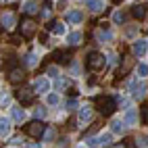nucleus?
Returning <instances> with one entry per match:
<instances>
[{"label": "nucleus", "mask_w": 148, "mask_h": 148, "mask_svg": "<svg viewBox=\"0 0 148 148\" xmlns=\"http://www.w3.org/2000/svg\"><path fill=\"white\" fill-rule=\"evenodd\" d=\"M111 38H113V32L111 29H104V25H102V29L98 32V42L104 44V40H111Z\"/></svg>", "instance_id": "f3484780"}, {"label": "nucleus", "mask_w": 148, "mask_h": 148, "mask_svg": "<svg viewBox=\"0 0 148 148\" xmlns=\"http://www.w3.org/2000/svg\"><path fill=\"white\" fill-rule=\"evenodd\" d=\"M82 32H73V34H69V44L71 46H79L82 44Z\"/></svg>", "instance_id": "dca6fc26"}, {"label": "nucleus", "mask_w": 148, "mask_h": 148, "mask_svg": "<svg viewBox=\"0 0 148 148\" xmlns=\"http://www.w3.org/2000/svg\"><path fill=\"white\" fill-rule=\"evenodd\" d=\"M21 34H23L25 38H32V36L36 34V23H34V21H23V23H21Z\"/></svg>", "instance_id": "423d86ee"}, {"label": "nucleus", "mask_w": 148, "mask_h": 148, "mask_svg": "<svg viewBox=\"0 0 148 148\" xmlns=\"http://www.w3.org/2000/svg\"><path fill=\"white\" fill-rule=\"evenodd\" d=\"M46 102L50 104V106H56L58 102H61V96H58L56 92H54V94H48V98H46Z\"/></svg>", "instance_id": "4be33fe9"}, {"label": "nucleus", "mask_w": 148, "mask_h": 148, "mask_svg": "<svg viewBox=\"0 0 148 148\" xmlns=\"http://www.w3.org/2000/svg\"><path fill=\"white\" fill-rule=\"evenodd\" d=\"M88 8L92 13H100L104 8V0H88Z\"/></svg>", "instance_id": "9b49d317"}, {"label": "nucleus", "mask_w": 148, "mask_h": 148, "mask_svg": "<svg viewBox=\"0 0 148 148\" xmlns=\"http://www.w3.org/2000/svg\"><path fill=\"white\" fill-rule=\"evenodd\" d=\"M123 121H125L127 125H134V123L138 121V111H136V108H127V113H125V117H123Z\"/></svg>", "instance_id": "9d476101"}, {"label": "nucleus", "mask_w": 148, "mask_h": 148, "mask_svg": "<svg viewBox=\"0 0 148 148\" xmlns=\"http://www.w3.org/2000/svg\"><path fill=\"white\" fill-rule=\"evenodd\" d=\"M115 148H121V146H115Z\"/></svg>", "instance_id": "f704fd0d"}, {"label": "nucleus", "mask_w": 148, "mask_h": 148, "mask_svg": "<svg viewBox=\"0 0 148 148\" xmlns=\"http://www.w3.org/2000/svg\"><path fill=\"white\" fill-rule=\"evenodd\" d=\"M50 32L56 34V36H63V34H65V25H63V23H52V25H50Z\"/></svg>", "instance_id": "412c9836"}, {"label": "nucleus", "mask_w": 148, "mask_h": 148, "mask_svg": "<svg viewBox=\"0 0 148 148\" xmlns=\"http://www.w3.org/2000/svg\"><path fill=\"white\" fill-rule=\"evenodd\" d=\"M32 148H42V146H38V144H36V146H32Z\"/></svg>", "instance_id": "72a5a7b5"}, {"label": "nucleus", "mask_w": 148, "mask_h": 148, "mask_svg": "<svg viewBox=\"0 0 148 148\" xmlns=\"http://www.w3.org/2000/svg\"><path fill=\"white\" fill-rule=\"evenodd\" d=\"M13 121H17V123L25 121V111L23 108H13Z\"/></svg>", "instance_id": "a211bd4d"}, {"label": "nucleus", "mask_w": 148, "mask_h": 148, "mask_svg": "<svg viewBox=\"0 0 148 148\" xmlns=\"http://www.w3.org/2000/svg\"><path fill=\"white\" fill-rule=\"evenodd\" d=\"M136 140H125V148H136Z\"/></svg>", "instance_id": "473e14b6"}, {"label": "nucleus", "mask_w": 148, "mask_h": 148, "mask_svg": "<svg viewBox=\"0 0 148 148\" xmlns=\"http://www.w3.org/2000/svg\"><path fill=\"white\" fill-rule=\"evenodd\" d=\"M34 88H36L38 94H46V92H50V82H48L46 77H38L36 84H34Z\"/></svg>", "instance_id": "20e7f679"}, {"label": "nucleus", "mask_w": 148, "mask_h": 148, "mask_svg": "<svg viewBox=\"0 0 148 148\" xmlns=\"http://www.w3.org/2000/svg\"><path fill=\"white\" fill-rule=\"evenodd\" d=\"M132 15H134L136 19H144V15H146V8H144V6H134Z\"/></svg>", "instance_id": "b1692460"}, {"label": "nucleus", "mask_w": 148, "mask_h": 148, "mask_svg": "<svg viewBox=\"0 0 148 148\" xmlns=\"http://www.w3.org/2000/svg\"><path fill=\"white\" fill-rule=\"evenodd\" d=\"M34 96H36V92H32V90H21L17 94V98H19V102H21V104H32L34 102Z\"/></svg>", "instance_id": "39448f33"}, {"label": "nucleus", "mask_w": 148, "mask_h": 148, "mask_svg": "<svg viewBox=\"0 0 148 148\" xmlns=\"http://www.w3.org/2000/svg\"><path fill=\"white\" fill-rule=\"evenodd\" d=\"M96 104H98V111H100L102 115H111L117 108V98H113V96H100L96 100Z\"/></svg>", "instance_id": "f257e3e1"}, {"label": "nucleus", "mask_w": 148, "mask_h": 148, "mask_svg": "<svg viewBox=\"0 0 148 148\" xmlns=\"http://www.w3.org/2000/svg\"><path fill=\"white\" fill-rule=\"evenodd\" d=\"M34 117H36V119H44V117H46V111H44L42 106H38L36 111H34Z\"/></svg>", "instance_id": "cd10ccee"}, {"label": "nucleus", "mask_w": 148, "mask_h": 148, "mask_svg": "<svg viewBox=\"0 0 148 148\" xmlns=\"http://www.w3.org/2000/svg\"><path fill=\"white\" fill-rule=\"evenodd\" d=\"M123 19H125V17H123L121 11H117V13L113 15V21H115V23H123Z\"/></svg>", "instance_id": "c85d7f7f"}, {"label": "nucleus", "mask_w": 148, "mask_h": 148, "mask_svg": "<svg viewBox=\"0 0 148 148\" xmlns=\"http://www.w3.org/2000/svg\"><path fill=\"white\" fill-rule=\"evenodd\" d=\"M65 86H67V82H65V79H56V84H54V88H56V90H63Z\"/></svg>", "instance_id": "2f4dec72"}, {"label": "nucleus", "mask_w": 148, "mask_h": 148, "mask_svg": "<svg viewBox=\"0 0 148 148\" xmlns=\"http://www.w3.org/2000/svg\"><path fill=\"white\" fill-rule=\"evenodd\" d=\"M67 21L71 23V25L82 23V21H84V13H82V11H69V13H67Z\"/></svg>", "instance_id": "6e6552de"}, {"label": "nucleus", "mask_w": 148, "mask_h": 148, "mask_svg": "<svg viewBox=\"0 0 148 148\" xmlns=\"http://www.w3.org/2000/svg\"><path fill=\"white\" fill-rule=\"evenodd\" d=\"M48 75H50V77H54V79H58V77H61V73H58V67H48V71H46Z\"/></svg>", "instance_id": "a878e982"}, {"label": "nucleus", "mask_w": 148, "mask_h": 148, "mask_svg": "<svg viewBox=\"0 0 148 148\" xmlns=\"http://www.w3.org/2000/svg\"><path fill=\"white\" fill-rule=\"evenodd\" d=\"M88 67L92 69V71H98V69L104 67V56L100 52H90L88 54Z\"/></svg>", "instance_id": "f03ea898"}, {"label": "nucleus", "mask_w": 148, "mask_h": 148, "mask_svg": "<svg viewBox=\"0 0 148 148\" xmlns=\"http://www.w3.org/2000/svg\"><path fill=\"white\" fill-rule=\"evenodd\" d=\"M2 27H6V29L15 27V15L13 13H2Z\"/></svg>", "instance_id": "f8f14e48"}, {"label": "nucleus", "mask_w": 148, "mask_h": 148, "mask_svg": "<svg viewBox=\"0 0 148 148\" xmlns=\"http://www.w3.org/2000/svg\"><path fill=\"white\" fill-rule=\"evenodd\" d=\"M0 134H2V138H6L8 134H11V119L2 117V121H0Z\"/></svg>", "instance_id": "4468645a"}, {"label": "nucleus", "mask_w": 148, "mask_h": 148, "mask_svg": "<svg viewBox=\"0 0 148 148\" xmlns=\"http://www.w3.org/2000/svg\"><path fill=\"white\" fill-rule=\"evenodd\" d=\"M8 79H11V84H19L23 79V71H19V69H15V71L11 73V77H8Z\"/></svg>", "instance_id": "aec40b11"}, {"label": "nucleus", "mask_w": 148, "mask_h": 148, "mask_svg": "<svg viewBox=\"0 0 148 148\" xmlns=\"http://www.w3.org/2000/svg\"><path fill=\"white\" fill-rule=\"evenodd\" d=\"M23 11H25L27 15H34V13H38V2H36V0H27V2L23 4Z\"/></svg>", "instance_id": "2eb2a0df"}, {"label": "nucleus", "mask_w": 148, "mask_h": 148, "mask_svg": "<svg viewBox=\"0 0 148 148\" xmlns=\"http://www.w3.org/2000/svg\"><path fill=\"white\" fill-rule=\"evenodd\" d=\"M125 125H127V123H125L123 119H117V121L111 123V132H113V134H123V132H125Z\"/></svg>", "instance_id": "ddd939ff"}, {"label": "nucleus", "mask_w": 148, "mask_h": 148, "mask_svg": "<svg viewBox=\"0 0 148 148\" xmlns=\"http://www.w3.org/2000/svg\"><path fill=\"white\" fill-rule=\"evenodd\" d=\"M142 121L148 125V104H144V106H142Z\"/></svg>", "instance_id": "c756f323"}, {"label": "nucleus", "mask_w": 148, "mask_h": 148, "mask_svg": "<svg viewBox=\"0 0 148 148\" xmlns=\"http://www.w3.org/2000/svg\"><path fill=\"white\" fill-rule=\"evenodd\" d=\"M90 119H92V108H90V106H82V108H79V123L86 125Z\"/></svg>", "instance_id": "1a4fd4ad"}, {"label": "nucleus", "mask_w": 148, "mask_h": 148, "mask_svg": "<svg viewBox=\"0 0 148 148\" xmlns=\"http://www.w3.org/2000/svg\"><path fill=\"white\" fill-rule=\"evenodd\" d=\"M42 132H44V125L40 123V121H34V123H29V125H25V134H29V136H34V138H40L42 136Z\"/></svg>", "instance_id": "7ed1b4c3"}, {"label": "nucleus", "mask_w": 148, "mask_h": 148, "mask_svg": "<svg viewBox=\"0 0 148 148\" xmlns=\"http://www.w3.org/2000/svg\"><path fill=\"white\" fill-rule=\"evenodd\" d=\"M38 61H40V58H38V54H34V52H29V54L25 56V61H23V63H25L27 67H36V65H38Z\"/></svg>", "instance_id": "6ab92c4d"}, {"label": "nucleus", "mask_w": 148, "mask_h": 148, "mask_svg": "<svg viewBox=\"0 0 148 148\" xmlns=\"http://www.w3.org/2000/svg\"><path fill=\"white\" fill-rule=\"evenodd\" d=\"M108 142H111V134H100L96 138V144H100V146H106Z\"/></svg>", "instance_id": "5701e85b"}, {"label": "nucleus", "mask_w": 148, "mask_h": 148, "mask_svg": "<svg viewBox=\"0 0 148 148\" xmlns=\"http://www.w3.org/2000/svg\"><path fill=\"white\" fill-rule=\"evenodd\" d=\"M146 75H148V65L140 63V65H138V77H146Z\"/></svg>", "instance_id": "393cba45"}, {"label": "nucleus", "mask_w": 148, "mask_h": 148, "mask_svg": "<svg viewBox=\"0 0 148 148\" xmlns=\"http://www.w3.org/2000/svg\"><path fill=\"white\" fill-rule=\"evenodd\" d=\"M54 136H56V130H54V127H48V130L44 132V140H52Z\"/></svg>", "instance_id": "bb28decb"}, {"label": "nucleus", "mask_w": 148, "mask_h": 148, "mask_svg": "<svg viewBox=\"0 0 148 148\" xmlns=\"http://www.w3.org/2000/svg\"><path fill=\"white\" fill-rule=\"evenodd\" d=\"M75 106H77V100H75V98H69V100H67V108L71 111V108H75Z\"/></svg>", "instance_id": "7c9ffc66"}, {"label": "nucleus", "mask_w": 148, "mask_h": 148, "mask_svg": "<svg viewBox=\"0 0 148 148\" xmlns=\"http://www.w3.org/2000/svg\"><path fill=\"white\" fill-rule=\"evenodd\" d=\"M146 48H148V44H146L144 40H136V42L132 44V50H134V54H136V56H144Z\"/></svg>", "instance_id": "0eeeda50"}]
</instances>
